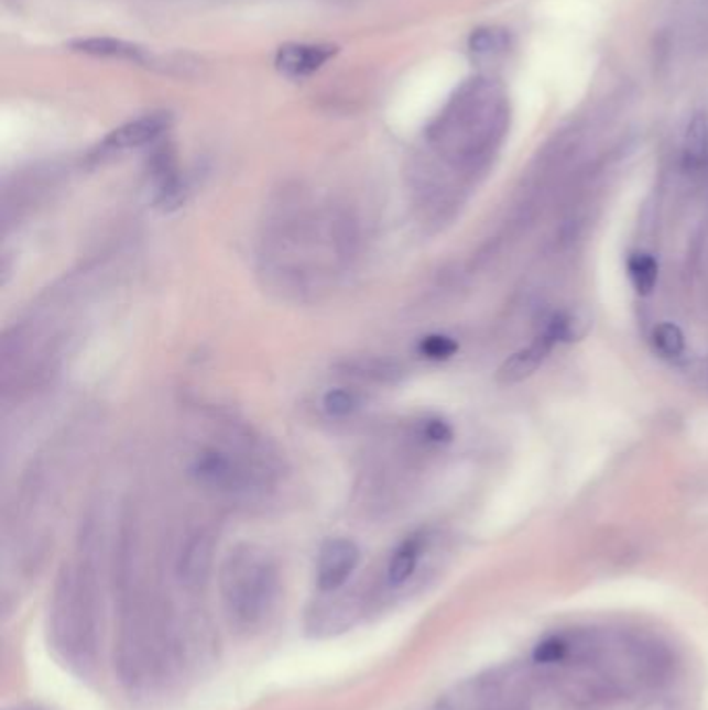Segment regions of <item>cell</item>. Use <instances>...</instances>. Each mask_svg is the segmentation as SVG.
Wrapping results in <instances>:
<instances>
[{
  "instance_id": "cell-17",
  "label": "cell",
  "mask_w": 708,
  "mask_h": 710,
  "mask_svg": "<svg viewBox=\"0 0 708 710\" xmlns=\"http://www.w3.org/2000/svg\"><path fill=\"white\" fill-rule=\"evenodd\" d=\"M565 655H567V644L559 637L546 640L534 653L538 663H559V660H564Z\"/></svg>"
},
{
  "instance_id": "cell-15",
  "label": "cell",
  "mask_w": 708,
  "mask_h": 710,
  "mask_svg": "<svg viewBox=\"0 0 708 710\" xmlns=\"http://www.w3.org/2000/svg\"><path fill=\"white\" fill-rule=\"evenodd\" d=\"M323 407L330 418H347L360 407V401L347 389H335L325 395Z\"/></svg>"
},
{
  "instance_id": "cell-11",
  "label": "cell",
  "mask_w": 708,
  "mask_h": 710,
  "mask_svg": "<svg viewBox=\"0 0 708 710\" xmlns=\"http://www.w3.org/2000/svg\"><path fill=\"white\" fill-rule=\"evenodd\" d=\"M628 271H630V278L636 287L640 295H649L653 292L656 285V276H658V266L653 255L649 254H634L628 260Z\"/></svg>"
},
{
  "instance_id": "cell-2",
  "label": "cell",
  "mask_w": 708,
  "mask_h": 710,
  "mask_svg": "<svg viewBox=\"0 0 708 710\" xmlns=\"http://www.w3.org/2000/svg\"><path fill=\"white\" fill-rule=\"evenodd\" d=\"M360 564V548L349 538H328L318 550L316 583L323 592H335L353 576Z\"/></svg>"
},
{
  "instance_id": "cell-10",
  "label": "cell",
  "mask_w": 708,
  "mask_h": 710,
  "mask_svg": "<svg viewBox=\"0 0 708 710\" xmlns=\"http://www.w3.org/2000/svg\"><path fill=\"white\" fill-rule=\"evenodd\" d=\"M590 316L584 310H567L553 316V320L546 325V335L555 343H574L586 337L590 330Z\"/></svg>"
},
{
  "instance_id": "cell-13",
  "label": "cell",
  "mask_w": 708,
  "mask_h": 710,
  "mask_svg": "<svg viewBox=\"0 0 708 710\" xmlns=\"http://www.w3.org/2000/svg\"><path fill=\"white\" fill-rule=\"evenodd\" d=\"M653 346L663 358H679L684 351V335L675 325H658L654 328Z\"/></svg>"
},
{
  "instance_id": "cell-5",
  "label": "cell",
  "mask_w": 708,
  "mask_h": 710,
  "mask_svg": "<svg viewBox=\"0 0 708 710\" xmlns=\"http://www.w3.org/2000/svg\"><path fill=\"white\" fill-rule=\"evenodd\" d=\"M337 53L335 44H285L274 56V67L290 79H304L323 69Z\"/></svg>"
},
{
  "instance_id": "cell-18",
  "label": "cell",
  "mask_w": 708,
  "mask_h": 710,
  "mask_svg": "<svg viewBox=\"0 0 708 710\" xmlns=\"http://www.w3.org/2000/svg\"><path fill=\"white\" fill-rule=\"evenodd\" d=\"M422 437L428 443H449L454 438V430L445 419H428L422 426Z\"/></svg>"
},
{
  "instance_id": "cell-12",
  "label": "cell",
  "mask_w": 708,
  "mask_h": 710,
  "mask_svg": "<svg viewBox=\"0 0 708 710\" xmlns=\"http://www.w3.org/2000/svg\"><path fill=\"white\" fill-rule=\"evenodd\" d=\"M509 44V34L505 30H494V28H478L473 30L472 36L468 40L470 53L473 56L494 55L505 51Z\"/></svg>"
},
{
  "instance_id": "cell-9",
  "label": "cell",
  "mask_w": 708,
  "mask_h": 710,
  "mask_svg": "<svg viewBox=\"0 0 708 710\" xmlns=\"http://www.w3.org/2000/svg\"><path fill=\"white\" fill-rule=\"evenodd\" d=\"M424 550H426V536L422 532L407 536L400 547L393 550V555L389 559V569H386L389 582L393 586H401V583L412 580V576L418 569Z\"/></svg>"
},
{
  "instance_id": "cell-4",
  "label": "cell",
  "mask_w": 708,
  "mask_h": 710,
  "mask_svg": "<svg viewBox=\"0 0 708 710\" xmlns=\"http://www.w3.org/2000/svg\"><path fill=\"white\" fill-rule=\"evenodd\" d=\"M171 128V114L168 112H152L140 119H133L126 125L110 131L98 146V154H119L128 152L133 148L145 146L161 138L166 129Z\"/></svg>"
},
{
  "instance_id": "cell-1",
  "label": "cell",
  "mask_w": 708,
  "mask_h": 710,
  "mask_svg": "<svg viewBox=\"0 0 708 710\" xmlns=\"http://www.w3.org/2000/svg\"><path fill=\"white\" fill-rule=\"evenodd\" d=\"M220 592L239 625L252 627L266 620L279 599V571L269 553L252 545L236 548L222 565Z\"/></svg>"
},
{
  "instance_id": "cell-8",
  "label": "cell",
  "mask_w": 708,
  "mask_h": 710,
  "mask_svg": "<svg viewBox=\"0 0 708 710\" xmlns=\"http://www.w3.org/2000/svg\"><path fill=\"white\" fill-rule=\"evenodd\" d=\"M69 48L75 53H81V55L117 58V61H129V63H138V65L152 63V55L145 48L126 42V40H115V37H81V40H73Z\"/></svg>"
},
{
  "instance_id": "cell-7",
  "label": "cell",
  "mask_w": 708,
  "mask_h": 710,
  "mask_svg": "<svg viewBox=\"0 0 708 710\" xmlns=\"http://www.w3.org/2000/svg\"><path fill=\"white\" fill-rule=\"evenodd\" d=\"M210 565H213V538L206 532H200L194 538H189L187 545L182 548L179 564H177L179 580L189 588H198L206 582L210 574Z\"/></svg>"
},
{
  "instance_id": "cell-16",
  "label": "cell",
  "mask_w": 708,
  "mask_h": 710,
  "mask_svg": "<svg viewBox=\"0 0 708 710\" xmlns=\"http://www.w3.org/2000/svg\"><path fill=\"white\" fill-rule=\"evenodd\" d=\"M705 150H707V119L702 114H698V117H694V121L688 128V138H686L688 163H700L705 156Z\"/></svg>"
},
{
  "instance_id": "cell-14",
  "label": "cell",
  "mask_w": 708,
  "mask_h": 710,
  "mask_svg": "<svg viewBox=\"0 0 708 710\" xmlns=\"http://www.w3.org/2000/svg\"><path fill=\"white\" fill-rule=\"evenodd\" d=\"M457 341L447 335H428L420 341L418 351L422 358L433 362H445L457 353Z\"/></svg>"
},
{
  "instance_id": "cell-6",
  "label": "cell",
  "mask_w": 708,
  "mask_h": 710,
  "mask_svg": "<svg viewBox=\"0 0 708 710\" xmlns=\"http://www.w3.org/2000/svg\"><path fill=\"white\" fill-rule=\"evenodd\" d=\"M553 346H555V341L546 332H543L532 346L515 351L509 360L503 362L497 372V381L501 384H515L532 376L543 365Z\"/></svg>"
},
{
  "instance_id": "cell-3",
  "label": "cell",
  "mask_w": 708,
  "mask_h": 710,
  "mask_svg": "<svg viewBox=\"0 0 708 710\" xmlns=\"http://www.w3.org/2000/svg\"><path fill=\"white\" fill-rule=\"evenodd\" d=\"M192 472L204 487L222 492L248 491L254 480L248 468H243L233 457H229V454L220 451H206L196 457Z\"/></svg>"
}]
</instances>
